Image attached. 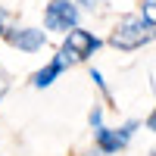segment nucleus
<instances>
[{"instance_id":"obj_1","label":"nucleus","mask_w":156,"mask_h":156,"mask_svg":"<svg viewBox=\"0 0 156 156\" xmlns=\"http://www.w3.org/2000/svg\"><path fill=\"white\" fill-rule=\"evenodd\" d=\"M153 31L147 28L144 22H140L137 12H128V16H122L119 22L112 25V31H109V44L115 50H125V53H131V50H140L147 41H153Z\"/></svg>"},{"instance_id":"obj_2","label":"nucleus","mask_w":156,"mask_h":156,"mask_svg":"<svg viewBox=\"0 0 156 156\" xmlns=\"http://www.w3.org/2000/svg\"><path fill=\"white\" fill-rule=\"evenodd\" d=\"M103 47V41L94 34V31H87V28H72L66 37H62V47H59V53L66 56V62L69 66H75V62H84V59H90L97 53V50Z\"/></svg>"},{"instance_id":"obj_3","label":"nucleus","mask_w":156,"mask_h":156,"mask_svg":"<svg viewBox=\"0 0 156 156\" xmlns=\"http://www.w3.org/2000/svg\"><path fill=\"white\" fill-rule=\"evenodd\" d=\"M78 16H81V9L75 6V0H50L44 6V28L59 31L66 37L72 28H78Z\"/></svg>"},{"instance_id":"obj_4","label":"nucleus","mask_w":156,"mask_h":156,"mask_svg":"<svg viewBox=\"0 0 156 156\" xmlns=\"http://www.w3.org/2000/svg\"><path fill=\"white\" fill-rule=\"evenodd\" d=\"M134 131H137V119H128L125 125H119V128H97L94 131V147L100 150V153H106V156H112V153H119V150H125L128 147V140L134 137Z\"/></svg>"},{"instance_id":"obj_5","label":"nucleus","mask_w":156,"mask_h":156,"mask_svg":"<svg viewBox=\"0 0 156 156\" xmlns=\"http://www.w3.org/2000/svg\"><path fill=\"white\" fill-rule=\"evenodd\" d=\"M3 37L9 41V47L22 50V53H37V50H44V44H47V31L44 28H31V25L9 28Z\"/></svg>"},{"instance_id":"obj_6","label":"nucleus","mask_w":156,"mask_h":156,"mask_svg":"<svg viewBox=\"0 0 156 156\" xmlns=\"http://www.w3.org/2000/svg\"><path fill=\"white\" fill-rule=\"evenodd\" d=\"M66 69H69L66 56H62V53H56V56L50 59V62H47L44 69H37V72L31 75V84H34V87H50V84H53L56 78H59L62 72H66Z\"/></svg>"},{"instance_id":"obj_7","label":"nucleus","mask_w":156,"mask_h":156,"mask_svg":"<svg viewBox=\"0 0 156 156\" xmlns=\"http://www.w3.org/2000/svg\"><path fill=\"white\" fill-rule=\"evenodd\" d=\"M137 16H140V22H144L147 28L153 31V28H156V0H140Z\"/></svg>"},{"instance_id":"obj_8","label":"nucleus","mask_w":156,"mask_h":156,"mask_svg":"<svg viewBox=\"0 0 156 156\" xmlns=\"http://www.w3.org/2000/svg\"><path fill=\"white\" fill-rule=\"evenodd\" d=\"M75 6L78 9H87V12H97L103 6H109V0H75Z\"/></svg>"},{"instance_id":"obj_9","label":"nucleus","mask_w":156,"mask_h":156,"mask_svg":"<svg viewBox=\"0 0 156 156\" xmlns=\"http://www.w3.org/2000/svg\"><path fill=\"white\" fill-rule=\"evenodd\" d=\"M87 122H90V128H94V131H97V128H103V106H94V109H90Z\"/></svg>"},{"instance_id":"obj_10","label":"nucleus","mask_w":156,"mask_h":156,"mask_svg":"<svg viewBox=\"0 0 156 156\" xmlns=\"http://www.w3.org/2000/svg\"><path fill=\"white\" fill-rule=\"evenodd\" d=\"M90 81H94V84H97V87L103 90V94H106V97H109V87H106V81H103V75H100L97 69H90Z\"/></svg>"},{"instance_id":"obj_11","label":"nucleus","mask_w":156,"mask_h":156,"mask_svg":"<svg viewBox=\"0 0 156 156\" xmlns=\"http://www.w3.org/2000/svg\"><path fill=\"white\" fill-rule=\"evenodd\" d=\"M6 31H9V12H6L3 6H0V37H3Z\"/></svg>"},{"instance_id":"obj_12","label":"nucleus","mask_w":156,"mask_h":156,"mask_svg":"<svg viewBox=\"0 0 156 156\" xmlns=\"http://www.w3.org/2000/svg\"><path fill=\"white\" fill-rule=\"evenodd\" d=\"M147 128H150V131L156 134V106H153V112L147 115Z\"/></svg>"}]
</instances>
